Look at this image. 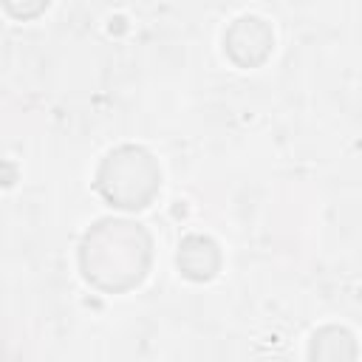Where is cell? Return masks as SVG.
<instances>
[{"mask_svg":"<svg viewBox=\"0 0 362 362\" xmlns=\"http://www.w3.org/2000/svg\"><path fill=\"white\" fill-rule=\"evenodd\" d=\"M153 243L141 223L105 218L90 226L79 246V269L85 280L102 291H127L141 283L150 269Z\"/></svg>","mask_w":362,"mask_h":362,"instance_id":"6da1fadb","label":"cell"},{"mask_svg":"<svg viewBox=\"0 0 362 362\" xmlns=\"http://www.w3.org/2000/svg\"><path fill=\"white\" fill-rule=\"evenodd\" d=\"M96 187L102 198L110 201L113 206L144 209L161 187V170L144 147L124 144L107 153V158L99 167Z\"/></svg>","mask_w":362,"mask_h":362,"instance_id":"7a4b0ae2","label":"cell"},{"mask_svg":"<svg viewBox=\"0 0 362 362\" xmlns=\"http://www.w3.org/2000/svg\"><path fill=\"white\" fill-rule=\"evenodd\" d=\"M272 28L260 20V17H238L226 37H223V45H226V54L240 65V68H255L260 65L269 51H272Z\"/></svg>","mask_w":362,"mask_h":362,"instance_id":"3957f363","label":"cell"},{"mask_svg":"<svg viewBox=\"0 0 362 362\" xmlns=\"http://www.w3.org/2000/svg\"><path fill=\"white\" fill-rule=\"evenodd\" d=\"M175 260H178V269L189 280H209L221 269V252H218L215 240H209L204 235L184 238L181 246H178V257Z\"/></svg>","mask_w":362,"mask_h":362,"instance_id":"277c9868","label":"cell"},{"mask_svg":"<svg viewBox=\"0 0 362 362\" xmlns=\"http://www.w3.org/2000/svg\"><path fill=\"white\" fill-rule=\"evenodd\" d=\"M308 356H311V362H354L356 359V342L345 328L325 325L314 334Z\"/></svg>","mask_w":362,"mask_h":362,"instance_id":"5b68a950","label":"cell"}]
</instances>
